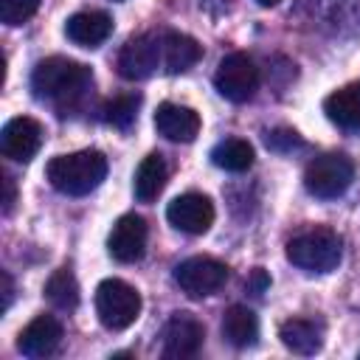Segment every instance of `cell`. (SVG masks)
I'll list each match as a JSON object with an SVG mask.
<instances>
[{
    "label": "cell",
    "mask_w": 360,
    "mask_h": 360,
    "mask_svg": "<svg viewBox=\"0 0 360 360\" xmlns=\"http://www.w3.org/2000/svg\"><path fill=\"white\" fill-rule=\"evenodd\" d=\"M155 129L174 143H191L200 135V112L186 107V104H174V101H163L155 110Z\"/></svg>",
    "instance_id": "4fadbf2b"
},
{
    "label": "cell",
    "mask_w": 360,
    "mask_h": 360,
    "mask_svg": "<svg viewBox=\"0 0 360 360\" xmlns=\"http://www.w3.org/2000/svg\"><path fill=\"white\" fill-rule=\"evenodd\" d=\"M267 287H270V278H267V273H264L262 267H256V270H253V276L248 278V290H250V292H256V295H262Z\"/></svg>",
    "instance_id": "d4e9b609"
},
{
    "label": "cell",
    "mask_w": 360,
    "mask_h": 360,
    "mask_svg": "<svg viewBox=\"0 0 360 360\" xmlns=\"http://www.w3.org/2000/svg\"><path fill=\"white\" fill-rule=\"evenodd\" d=\"M62 343V323L53 315H37L31 323H25V329L17 335V349L20 354L39 360L48 357L59 349Z\"/></svg>",
    "instance_id": "5bb4252c"
},
{
    "label": "cell",
    "mask_w": 360,
    "mask_h": 360,
    "mask_svg": "<svg viewBox=\"0 0 360 360\" xmlns=\"http://www.w3.org/2000/svg\"><path fill=\"white\" fill-rule=\"evenodd\" d=\"M45 295H48V301H51L56 309H65V312L76 309V304H79V284H76V276L70 273V267H59V270L48 278Z\"/></svg>",
    "instance_id": "7402d4cb"
},
{
    "label": "cell",
    "mask_w": 360,
    "mask_h": 360,
    "mask_svg": "<svg viewBox=\"0 0 360 360\" xmlns=\"http://www.w3.org/2000/svg\"><path fill=\"white\" fill-rule=\"evenodd\" d=\"M0 281H3V312L11 307V292H14V287H11V276L8 273H0Z\"/></svg>",
    "instance_id": "484cf974"
},
{
    "label": "cell",
    "mask_w": 360,
    "mask_h": 360,
    "mask_svg": "<svg viewBox=\"0 0 360 360\" xmlns=\"http://www.w3.org/2000/svg\"><path fill=\"white\" fill-rule=\"evenodd\" d=\"M3 186H6V200H3V211L8 214V211H11V205H14V180H11L8 174H6V177H3Z\"/></svg>",
    "instance_id": "4316f807"
},
{
    "label": "cell",
    "mask_w": 360,
    "mask_h": 360,
    "mask_svg": "<svg viewBox=\"0 0 360 360\" xmlns=\"http://www.w3.org/2000/svg\"><path fill=\"white\" fill-rule=\"evenodd\" d=\"M323 112L332 124H338L343 129L360 127V82H352V84L329 93L323 101Z\"/></svg>",
    "instance_id": "ffe728a7"
},
{
    "label": "cell",
    "mask_w": 360,
    "mask_h": 360,
    "mask_svg": "<svg viewBox=\"0 0 360 360\" xmlns=\"http://www.w3.org/2000/svg\"><path fill=\"white\" fill-rule=\"evenodd\" d=\"M160 53H163V68L166 73H186L194 68L202 56V45L180 31H166L160 34Z\"/></svg>",
    "instance_id": "2e32d148"
},
{
    "label": "cell",
    "mask_w": 360,
    "mask_h": 360,
    "mask_svg": "<svg viewBox=\"0 0 360 360\" xmlns=\"http://www.w3.org/2000/svg\"><path fill=\"white\" fill-rule=\"evenodd\" d=\"M228 278V267L214 256H191L174 267V281L188 298H205L217 292Z\"/></svg>",
    "instance_id": "52a82bcc"
},
{
    "label": "cell",
    "mask_w": 360,
    "mask_h": 360,
    "mask_svg": "<svg viewBox=\"0 0 360 360\" xmlns=\"http://www.w3.org/2000/svg\"><path fill=\"white\" fill-rule=\"evenodd\" d=\"M214 87L219 90V96H225L233 104L253 98L259 87V70L253 59L248 53H228L214 73Z\"/></svg>",
    "instance_id": "8992f818"
},
{
    "label": "cell",
    "mask_w": 360,
    "mask_h": 360,
    "mask_svg": "<svg viewBox=\"0 0 360 360\" xmlns=\"http://www.w3.org/2000/svg\"><path fill=\"white\" fill-rule=\"evenodd\" d=\"M90 82H93L90 68L68 56H48L37 62L31 73L34 96L48 101H73L90 87Z\"/></svg>",
    "instance_id": "7a4b0ae2"
},
{
    "label": "cell",
    "mask_w": 360,
    "mask_h": 360,
    "mask_svg": "<svg viewBox=\"0 0 360 360\" xmlns=\"http://www.w3.org/2000/svg\"><path fill=\"white\" fill-rule=\"evenodd\" d=\"M42 143V124L31 115H17L6 121L0 132V152L17 163H28Z\"/></svg>",
    "instance_id": "7c38bea8"
},
{
    "label": "cell",
    "mask_w": 360,
    "mask_h": 360,
    "mask_svg": "<svg viewBox=\"0 0 360 360\" xmlns=\"http://www.w3.org/2000/svg\"><path fill=\"white\" fill-rule=\"evenodd\" d=\"M163 357L166 360H186L194 357L205 340L202 323L191 312H174L163 326Z\"/></svg>",
    "instance_id": "9c48e42d"
},
{
    "label": "cell",
    "mask_w": 360,
    "mask_h": 360,
    "mask_svg": "<svg viewBox=\"0 0 360 360\" xmlns=\"http://www.w3.org/2000/svg\"><path fill=\"white\" fill-rule=\"evenodd\" d=\"M211 160L225 172H248L253 166V146L242 138H225L211 149Z\"/></svg>",
    "instance_id": "44dd1931"
},
{
    "label": "cell",
    "mask_w": 360,
    "mask_h": 360,
    "mask_svg": "<svg viewBox=\"0 0 360 360\" xmlns=\"http://www.w3.org/2000/svg\"><path fill=\"white\" fill-rule=\"evenodd\" d=\"M352 180H354V166L346 155H338V152H329V155L309 160L307 172H304V186L318 200L340 197L352 186Z\"/></svg>",
    "instance_id": "5b68a950"
},
{
    "label": "cell",
    "mask_w": 360,
    "mask_h": 360,
    "mask_svg": "<svg viewBox=\"0 0 360 360\" xmlns=\"http://www.w3.org/2000/svg\"><path fill=\"white\" fill-rule=\"evenodd\" d=\"M256 3H259V6H264V8H270V6H276L278 0H256Z\"/></svg>",
    "instance_id": "83f0119b"
},
{
    "label": "cell",
    "mask_w": 360,
    "mask_h": 360,
    "mask_svg": "<svg viewBox=\"0 0 360 360\" xmlns=\"http://www.w3.org/2000/svg\"><path fill=\"white\" fill-rule=\"evenodd\" d=\"M48 183L68 194V197H84L101 186L107 177V158L98 149H82L70 155H56L45 166Z\"/></svg>",
    "instance_id": "6da1fadb"
},
{
    "label": "cell",
    "mask_w": 360,
    "mask_h": 360,
    "mask_svg": "<svg viewBox=\"0 0 360 360\" xmlns=\"http://www.w3.org/2000/svg\"><path fill=\"white\" fill-rule=\"evenodd\" d=\"M166 177H169V169H166L163 155L149 152V155L138 163L135 177H132L135 200H138V202H152V200H158V194H160L163 186H166Z\"/></svg>",
    "instance_id": "ac0fdd59"
},
{
    "label": "cell",
    "mask_w": 360,
    "mask_h": 360,
    "mask_svg": "<svg viewBox=\"0 0 360 360\" xmlns=\"http://www.w3.org/2000/svg\"><path fill=\"white\" fill-rule=\"evenodd\" d=\"M112 34V17L107 11H79L65 22V37L82 48H98Z\"/></svg>",
    "instance_id": "9a60e30c"
},
{
    "label": "cell",
    "mask_w": 360,
    "mask_h": 360,
    "mask_svg": "<svg viewBox=\"0 0 360 360\" xmlns=\"http://www.w3.org/2000/svg\"><path fill=\"white\" fill-rule=\"evenodd\" d=\"M138 104H141V96H135V93H129V96H115L112 101L104 104L101 118H104L110 127H115V129H127V127L135 121V115H138Z\"/></svg>",
    "instance_id": "603a6c76"
},
{
    "label": "cell",
    "mask_w": 360,
    "mask_h": 360,
    "mask_svg": "<svg viewBox=\"0 0 360 360\" xmlns=\"http://www.w3.org/2000/svg\"><path fill=\"white\" fill-rule=\"evenodd\" d=\"M96 315L112 332L127 329L141 315V292L121 278H104L96 287Z\"/></svg>",
    "instance_id": "277c9868"
},
{
    "label": "cell",
    "mask_w": 360,
    "mask_h": 360,
    "mask_svg": "<svg viewBox=\"0 0 360 360\" xmlns=\"http://www.w3.org/2000/svg\"><path fill=\"white\" fill-rule=\"evenodd\" d=\"M166 219L177 231L200 236L214 225V202H211V197H205L200 191H186V194H180L169 202Z\"/></svg>",
    "instance_id": "30bf717a"
},
{
    "label": "cell",
    "mask_w": 360,
    "mask_h": 360,
    "mask_svg": "<svg viewBox=\"0 0 360 360\" xmlns=\"http://www.w3.org/2000/svg\"><path fill=\"white\" fill-rule=\"evenodd\" d=\"M158 65H163V53H160V37L155 34H138L132 39H127V45L118 53V73L127 82H141L149 79Z\"/></svg>",
    "instance_id": "ba28073f"
},
{
    "label": "cell",
    "mask_w": 360,
    "mask_h": 360,
    "mask_svg": "<svg viewBox=\"0 0 360 360\" xmlns=\"http://www.w3.org/2000/svg\"><path fill=\"white\" fill-rule=\"evenodd\" d=\"M343 239L332 228H309L287 242V259L307 273H329L340 264Z\"/></svg>",
    "instance_id": "3957f363"
},
{
    "label": "cell",
    "mask_w": 360,
    "mask_h": 360,
    "mask_svg": "<svg viewBox=\"0 0 360 360\" xmlns=\"http://www.w3.org/2000/svg\"><path fill=\"white\" fill-rule=\"evenodd\" d=\"M146 236H149V228H146V219L141 214H124L115 219L110 236H107V250L115 262L121 264H132L143 256L146 250Z\"/></svg>",
    "instance_id": "8fae6325"
},
{
    "label": "cell",
    "mask_w": 360,
    "mask_h": 360,
    "mask_svg": "<svg viewBox=\"0 0 360 360\" xmlns=\"http://www.w3.org/2000/svg\"><path fill=\"white\" fill-rule=\"evenodd\" d=\"M222 338L236 349L253 346L259 340V318H256V312L242 307V304L228 307L225 315H222Z\"/></svg>",
    "instance_id": "d6986e66"
},
{
    "label": "cell",
    "mask_w": 360,
    "mask_h": 360,
    "mask_svg": "<svg viewBox=\"0 0 360 360\" xmlns=\"http://www.w3.org/2000/svg\"><path fill=\"white\" fill-rule=\"evenodd\" d=\"M278 338L295 354H315L323 346V326L309 318H290L278 326Z\"/></svg>",
    "instance_id": "e0dca14e"
},
{
    "label": "cell",
    "mask_w": 360,
    "mask_h": 360,
    "mask_svg": "<svg viewBox=\"0 0 360 360\" xmlns=\"http://www.w3.org/2000/svg\"><path fill=\"white\" fill-rule=\"evenodd\" d=\"M39 8V0H0V20L6 25L28 22Z\"/></svg>",
    "instance_id": "cb8c5ba5"
}]
</instances>
